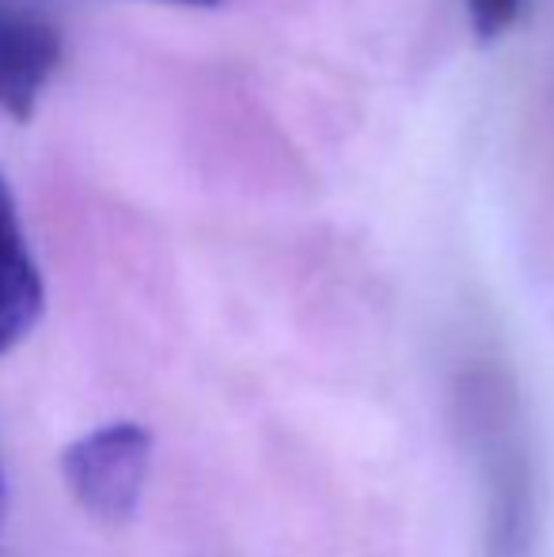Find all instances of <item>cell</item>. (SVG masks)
Segmentation results:
<instances>
[{
  "mask_svg": "<svg viewBox=\"0 0 554 557\" xmlns=\"http://www.w3.org/2000/svg\"><path fill=\"white\" fill-rule=\"evenodd\" d=\"M152 470V433L134 421H114L81 436L61 455V474L84 512L103 523H126L137 512Z\"/></svg>",
  "mask_w": 554,
  "mask_h": 557,
  "instance_id": "6da1fadb",
  "label": "cell"
},
{
  "mask_svg": "<svg viewBox=\"0 0 554 557\" xmlns=\"http://www.w3.org/2000/svg\"><path fill=\"white\" fill-rule=\"evenodd\" d=\"M61 50V30L42 12L0 0V111L27 122L58 76Z\"/></svg>",
  "mask_w": 554,
  "mask_h": 557,
  "instance_id": "7a4b0ae2",
  "label": "cell"
},
{
  "mask_svg": "<svg viewBox=\"0 0 554 557\" xmlns=\"http://www.w3.org/2000/svg\"><path fill=\"white\" fill-rule=\"evenodd\" d=\"M46 308L42 270L23 232L20 209L0 175V352L15 349L38 326Z\"/></svg>",
  "mask_w": 554,
  "mask_h": 557,
  "instance_id": "3957f363",
  "label": "cell"
},
{
  "mask_svg": "<svg viewBox=\"0 0 554 557\" xmlns=\"http://www.w3.org/2000/svg\"><path fill=\"white\" fill-rule=\"evenodd\" d=\"M467 23L479 42H497L525 12V0H464Z\"/></svg>",
  "mask_w": 554,
  "mask_h": 557,
  "instance_id": "277c9868",
  "label": "cell"
},
{
  "mask_svg": "<svg viewBox=\"0 0 554 557\" xmlns=\"http://www.w3.org/2000/svg\"><path fill=\"white\" fill-rule=\"evenodd\" d=\"M4 512H8V482H4V467H0V528H4Z\"/></svg>",
  "mask_w": 554,
  "mask_h": 557,
  "instance_id": "5b68a950",
  "label": "cell"
},
{
  "mask_svg": "<svg viewBox=\"0 0 554 557\" xmlns=\"http://www.w3.org/2000/svg\"><path fill=\"white\" fill-rule=\"evenodd\" d=\"M168 4H183V8H221V0H168Z\"/></svg>",
  "mask_w": 554,
  "mask_h": 557,
  "instance_id": "8992f818",
  "label": "cell"
}]
</instances>
